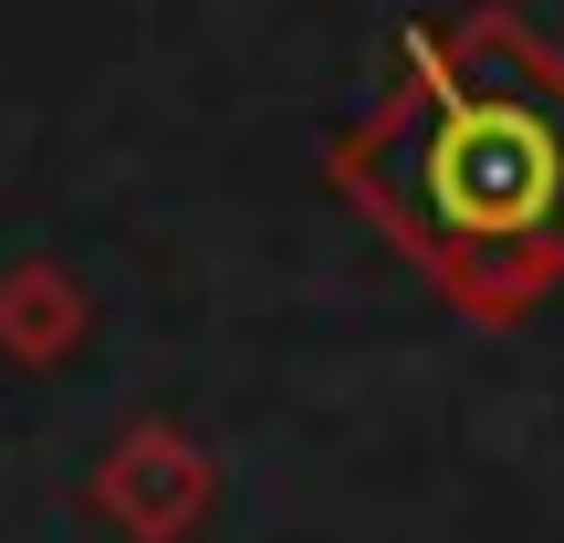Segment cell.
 <instances>
[{"label": "cell", "instance_id": "obj_1", "mask_svg": "<svg viewBox=\"0 0 564 543\" xmlns=\"http://www.w3.org/2000/svg\"><path fill=\"white\" fill-rule=\"evenodd\" d=\"M419 209L449 241H564V84L481 74L419 126Z\"/></svg>", "mask_w": 564, "mask_h": 543}]
</instances>
